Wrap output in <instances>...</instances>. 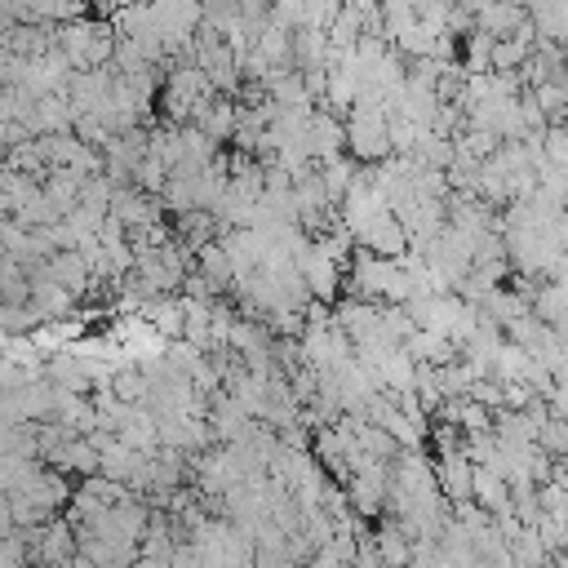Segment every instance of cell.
<instances>
[{
	"label": "cell",
	"mask_w": 568,
	"mask_h": 568,
	"mask_svg": "<svg viewBox=\"0 0 568 568\" xmlns=\"http://www.w3.org/2000/svg\"><path fill=\"white\" fill-rule=\"evenodd\" d=\"M346 151L359 160V164H377L390 151V124H386V106H351L346 111Z\"/></svg>",
	"instance_id": "obj_1"
},
{
	"label": "cell",
	"mask_w": 568,
	"mask_h": 568,
	"mask_svg": "<svg viewBox=\"0 0 568 568\" xmlns=\"http://www.w3.org/2000/svg\"><path fill=\"white\" fill-rule=\"evenodd\" d=\"M297 271H302V280H306V288L320 297V302H337L342 297V280H346V266L328 253V248H320L315 240L302 248V257H297Z\"/></svg>",
	"instance_id": "obj_2"
},
{
	"label": "cell",
	"mask_w": 568,
	"mask_h": 568,
	"mask_svg": "<svg viewBox=\"0 0 568 568\" xmlns=\"http://www.w3.org/2000/svg\"><path fill=\"white\" fill-rule=\"evenodd\" d=\"M351 235H355L359 248H373V253H382V257H399V253L408 248V231H404V222L395 217V209L368 213Z\"/></svg>",
	"instance_id": "obj_3"
},
{
	"label": "cell",
	"mask_w": 568,
	"mask_h": 568,
	"mask_svg": "<svg viewBox=\"0 0 568 568\" xmlns=\"http://www.w3.org/2000/svg\"><path fill=\"white\" fill-rule=\"evenodd\" d=\"M40 462L58 466V470H62V475H71V479H84V475H93V470H98V462H102V457H98V448H93V439H89V435H75V430H71V435H62V439L40 457Z\"/></svg>",
	"instance_id": "obj_4"
},
{
	"label": "cell",
	"mask_w": 568,
	"mask_h": 568,
	"mask_svg": "<svg viewBox=\"0 0 568 568\" xmlns=\"http://www.w3.org/2000/svg\"><path fill=\"white\" fill-rule=\"evenodd\" d=\"M435 479H439V493L457 506L470 497V484H475V457L462 448H448V453H435Z\"/></svg>",
	"instance_id": "obj_5"
},
{
	"label": "cell",
	"mask_w": 568,
	"mask_h": 568,
	"mask_svg": "<svg viewBox=\"0 0 568 568\" xmlns=\"http://www.w3.org/2000/svg\"><path fill=\"white\" fill-rule=\"evenodd\" d=\"M44 266H49V275H53L62 288H71L75 297H84V293L93 288V271H89V262H84L80 248H53V253L44 257Z\"/></svg>",
	"instance_id": "obj_6"
},
{
	"label": "cell",
	"mask_w": 568,
	"mask_h": 568,
	"mask_svg": "<svg viewBox=\"0 0 568 568\" xmlns=\"http://www.w3.org/2000/svg\"><path fill=\"white\" fill-rule=\"evenodd\" d=\"M195 266H200V275H204L217 293H226V288L235 284V266H231V253H226L222 235H213V240H204V244L195 248Z\"/></svg>",
	"instance_id": "obj_7"
},
{
	"label": "cell",
	"mask_w": 568,
	"mask_h": 568,
	"mask_svg": "<svg viewBox=\"0 0 568 568\" xmlns=\"http://www.w3.org/2000/svg\"><path fill=\"white\" fill-rule=\"evenodd\" d=\"M470 497H475L484 510H493V515H506V510H510V484H506V475H501V470H493L488 462H475Z\"/></svg>",
	"instance_id": "obj_8"
},
{
	"label": "cell",
	"mask_w": 568,
	"mask_h": 568,
	"mask_svg": "<svg viewBox=\"0 0 568 568\" xmlns=\"http://www.w3.org/2000/svg\"><path fill=\"white\" fill-rule=\"evenodd\" d=\"M524 18H528V9L519 0H484L475 9V27H484L488 36H510Z\"/></svg>",
	"instance_id": "obj_9"
},
{
	"label": "cell",
	"mask_w": 568,
	"mask_h": 568,
	"mask_svg": "<svg viewBox=\"0 0 568 568\" xmlns=\"http://www.w3.org/2000/svg\"><path fill=\"white\" fill-rule=\"evenodd\" d=\"M293 62L297 67H328V31L324 27H293Z\"/></svg>",
	"instance_id": "obj_10"
},
{
	"label": "cell",
	"mask_w": 568,
	"mask_h": 568,
	"mask_svg": "<svg viewBox=\"0 0 568 568\" xmlns=\"http://www.w3.org/2000/svg\"><path fill=\"white\" fill-rule=\"evenodd\" d=\"M111 390H115L120 399H129V404H146V395H151V377L142 373V364H124V368L111 373Z\"/></svg>",
	"instance_id": "obj_11"
},
{
	"label": "cell",
	"mask_w": 568,
	"mask_h": 568,
	"mask_svg": "<svg viewBox=\"0 0 568 568\" xmlns=\"http://www.w3.org/2000/svg\"><path fill=\"white\" fill-rule=\"evenodd\" d=\"M537 444H541L550 457H568V417L550 413V417L541 422V430H537Z\"/></svg>",
	"instance_id": "obj_12"
},
{
	"label": "cell",
	"mask_w": 568,
	"mask_h": 568,
	"mask_svg": "<svg viewBox=\"0 0 568 568\" xmlns=\"http://www.w3.org/2000/svg\"><path fill=\"white\" fill-rule=\"evenodd\" d=\"M9 146H13V142H9V138H4V124H0V164H4V160H9Z\"/></svg>",
	"instance_id": "obj_13"
},
{
	"label": "cell",
	"mask_w": 568,
	"mask_h": 568,
	"mask_svg": "<svg viewBox=\"0 0 568 568\" xmlns=\"http://www.w3.org/2000/svg\"><path fill=\"white\" fill-rule=\"evenodd\" d=\"M519 4H524V9H532V4H537V0H519Z\"/></svg>",
	"instance_id": "obj_14"
}]
</instances>
